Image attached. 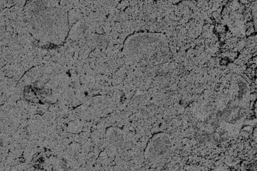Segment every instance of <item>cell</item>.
<instances>
[{
    "label": "cell",
    "instance_id": "1",
    "mask_svg": "<svg viewBox=\"0 0 257 171\" xmlns=\"http://www.w3.org/2000/svg\"><path fill=\"white\" fill-rule=\"evenodd\" d=\"M165 39L161 34H135L124 42L123 52L128 57H138L164 42Z\"/></svg>",
    "mask_w": 257,
    "mask_h": 171
},
{
    "label": "cell",
    "instance_id": "2",
    "mask_svg": "<svg viewBox=\"0 0 257 171\" xmlns=\"http://www.w3.org/2000/svg\"><path fill=\"white\" fill-rule=\"evenodd\" d=\"M172 148V140L165 133L154 135L146 147L144 156L149 162H161L168 156Z\"/></svg>",
    "mask_w": 257,
    "mask_h": 171
},
{
    "label": "cell",
    "instance_id": "3",
    "mask_svg": "<svg viewBox=\"0 0 257 171\" xmlns=\"http://www.w3.org/2000/svg\"><path fill=\"white\" fill-rule=\"evenodd\" d=\"M108 138L110 143L114 145V146L119 147L120 145L123 144V134L118 129L110 130Z\"/></svg>",
    "mask_w": 257,
    "mask_h": 171
}]
</instances>
